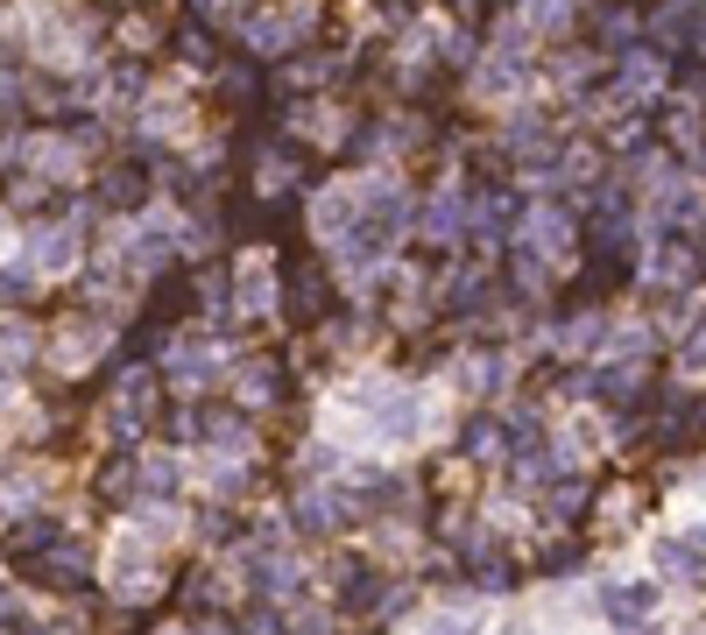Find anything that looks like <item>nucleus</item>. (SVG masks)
Wrapping results in <instances>:
<instances>
[{
  "instance_id": "4",
  "label": "nucleus",
  "mask_w": 706,
  "mask_h": 635,
  "mask_svg": "<svg viewBox=\"0 0 706 635\" xmlns=\"http://www.w3.org/2000/svg\"><path fill=\"white\" fill-rule=\"evenodd\" d=\"M636 389H643V368H607L594 381V396H636Z\"/></svg>"
},
{
  "instance_id": "7",
  "label": "nucleus",
  "mask_w": 706,
  "mask_h": 635,
  "mask_svg": "<svg viewBox=\"0 0 706 635\" xmlns=\"http://www.w3.org/2000/svg\"><path fill=\"white\" fill-rule=\"evenodd\" d=\"M657 565H672L678 580H693V572H699V565H693V551H685V544H657Z\"/></svg>"
},
{
  "instance_id": "3",
  "label": "nucleus",
  "mask_w": 706,
  "mask_h": 635,
  "mask_svg": "<svg viewBox=\"0 0 706 635\" xmlns=\"http://www.w3.org/2000/svg\"><path fill=\"white\" fill-rule=\"evenodd\" d=\"M22 360H35V332L29 325H8L0 332V368H22Z\"/></svg>"
},
{
  "instance_id": "9",
  "label": "nucleus",
  "mask_w": 706,
  "mask_h": 635,
  "mask_svg": "<svg viewBox=\"0 0 706 635\" xmlns=\"http://www.w3.org/2000/svg\"><path fill=\"white\" fill-rule=\"evenodd\" d=\"M424 635H473V622H467V614H438Z\"/></svg>"
},
{
  "instance_id": "8",
  "label": "nucleus",
  "mask_w": 706,
  "mask_h": 635,
  "mask_svg": "<svg viewBox=\"0 0 706 635\" xmlns=\"http://www.w3.org/2000/svg\"><path fill=\"white\" fill-rule=\"evenodd\" d=\"M29 290H35V283L22 276V268H8V276H0V297H8V304H22Z\"/></svg>"
},
{
  "instance_id": "6",
  "label": "nucleus",
  "mask_w": 706,
  "mask_h": 635,
  "mask_svg": "<svg viewBox=\"0 0 706 635\" xmlns=\"http://www.w3.org/2000/svg\"><path fill=\"white\" fill-rule=\"evenodd\" d=\"M494 445H502V431H494L488 417H473L467 423V452H494Z\"/></svg>"
},
{
  "instance_id": "2",
  "label": "nucleus",
  "mask_w": 706,
  "mask_h": 635,
  "mask_svg": "<svg viewBox=\"0 0 706 635\" xmlns=\"http://www.w3.org/2000/svg\"><path fill=\"white\" fill-rule=\"evenodd\" d=\"M71 247H79V240H71L64 226H35V240H29V262H43V268H64V262H71Z\"/></svg>"
},
{
  "instance_id": "5",
  "label": "nucleus",
  "mask_w": 706,
  "mask_h": 635,
  "mask_svg": "<svg viewBox=\"0 0 706 635\" xmlns=\"http://www.w3.org/2000/svg\"><path fill=\"white\" fill-rule=\"evenodd\" d=\"M685 29H693V14H685V8H664V14H651V35H657V43H678Z\"/></svg>"
},
{
  "instance_id": "1",
  "label": "nucleus",
  "mask_w": 706,
  "mask_h": 635,
  "mask_svg": "<svg viewBox=\"0 0 706 635\" xmlns=\"http://www.w3.org/2000/svg\"><path fill=\"white\" fill-rule=\"evenodd\" d=\"M318 311H326V276H311V268H297V262H290V318H297V325H311Z\"/></svg>"
}]
</instances>
